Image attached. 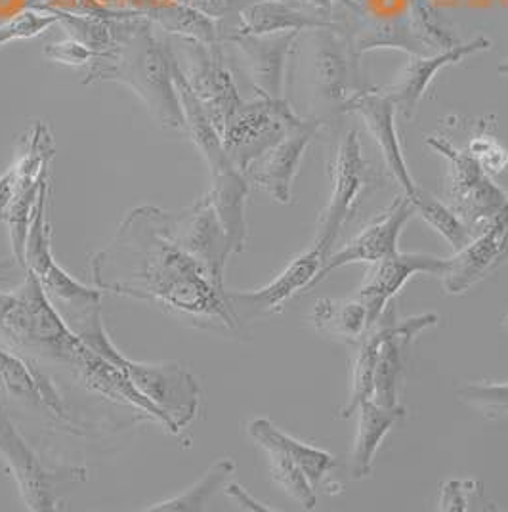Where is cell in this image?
Returning a JSON list of instances; mask_svg holds the SVG:
<instances>
[{
    "label": "cell",
    "mask_w": 508,
    "mask_h": 512,
    "mask_svg": "<svg viewBox=\"0 0 508 512\" xmlns=\"http://www.w3.org/2000/svg\"><path fill=\"white\" fill-rule=\"evenodd\" d=\"M14 184H16V176H14V169L10 167L0 176V222H6L8 218L10 203L14 197Z\"/></svg>",
    "instance_id": "ee69618b"
},
{
    "label": "cell",
    "mask_w": 508,
    "mask_h": 512,
    "mask_svg": "<svg viewBox=\"0 0 508 512\" xmlns=\"http://www.w3.org/2000/svg\"><path fill=\"white\" fill-rule=\"evenodd\" d=\"M235 470V463L230 457L218 459L209 470L201 476L199 482H195L191 488L178 493L161 503H155L148 507L149 512H199L205 511L212 497L222 490Z\"/></svg>",
    "instance_id": "1f68e13d"
},
{
    "label": "cell",
    "mask_w": 508,
    "mask_h": 512,
    "mask_svg": "<svg viewBox=\"0 0 508 512\" xmlns=\"http://www.w3.org/2000/svg\"><path fill=\"white\" fill-rule=\"evenodd\" d=\"M409 18L415 33L432 52H442L463 43L447 25L430 0H409Z\"/></svg>",
    "instance_id": "d590c367"
},
{
    "label": "cell",
    "mask_w": 508,
    "mask_h": 512,
    "mask_svg": "<svg viewBox=\"0 0 508 512\" xmlns=\"http://www.w3.org/2000/svg\"><path fill=\"white\" fill-rule=\"evenodd\" d=\"M316 86L318 92L329 102L344 104L356 90L358 58L352 54L350 43L342 31L316 29Z\"/></svg>",
    "instance_id": "cb8c5ba5"
},
{
    "label": "cell",
    "mask_w": 508,
    "mask_h": 512,
    "mask_svg": "<svg viewBox=\"0 0 508 512\" xmlns=\"http://www.w3.org/2000/svg\"><path fill=\"white\" fill-rule=\"evenodd\" d=\"M466 151L484 167L487 174H499L508 167V151L489 134L474 136Z\"/></svg>",
    "instance_id": "f35d334b"
},
{
    "label": "cell",
    "mask_w": 508,
    "mask_h": 512,
    "mask_svg": "<svg viewBox=\"0 0 508 512\" xmlns=\"http://www.w3.org/2000/svg\"><path fill=\"white\" fill-rule=\"evenodd\" d=\"M266 428L270 432V436L276 440L281 448L285 449L291 459L298 465V469L304 472V476L308 478V482L312 484L314 490H329L331 486L327 484V478L331 474V470L337 467V461L331 453H327L325 449L314 448L310 444H304L297 438L285 434L283 430L266 419Z\"/></svg>",
    "instance_id": "836d02e7"
},
{
    "label": "cell",
    "mask_w": 508,
    "mask_h": 512,
    "mask_svg": "<svg viewBox=\"0 0 508 512\" xmlns=\"http://www.w3.org/2000/svg\"><path fill=\"white\" fill-rule=\"evenodd\" d=\"M318 119H304L298 127L293 128L274 148L262 153L249 165L245 176L262 192L268 193L281 205L293 201V182L297 176L304 151L312 144L318 134Z\"/></svg>",
    "instance_id": "e0dca14e"
},
{
    "label": "cell",
    "mask_w": 508,
    "mask_h": 512,
    "mask_svg": "<svg viewBox=\"0 0 508 512\" xmlns=\"http://www.w3.org/2000/svg\"><path fill=\"white\" fill-rule=\"evenodd\" d=\"M465 509V484L459 480L447 482L442 490V511L461 512Z\"/></svg>",
    "instance_id": "7bdbcfd3"
},
{
    "label": "cell",
    "mask_w": 508,
    "mask_h": 512,
    "mask_svg": "<svg viewBox=\"0 0 508 512\" xmlns=\"http://www.w3.org/2000/svg\"><path fill=\"white\" fill-rule=\"evenodd\" d=\"M501 75H508V58H505L501 65H499V69H497Z\"/></svg>",
    "instance_id": "bcb514c9"
},
{
    "label": "cell",
    "mask_w": 508,
    "mask_h": 512,
    "mask_svg": "<svg viewBox=\"0 0 508 512\" xmlns=\"http://www.w3.org/2000/svg\"><path fill=\"white\" fill-rule=\"evenodd\" d=\"M507 239L508 199L503 209L478 230V235H472L465 249L449 258V270L444 276L445 289L459 295L478 283L503 255Z\"/></svg>",
    "instance_id": "ffe728a7"
},
{
    "label": "cell",
    "mask_w": 508,
    "mask_h": 512,
    "mask_svg": "<svg viewBox=\"0 0 508 512\" xmlns=\"http://www.w3.org/2000/svg\"><path fill=\"white\" fill-rule=\"evenodd\" d=\"M100 81L128 86L161 127L186 130L169 43L157 39L146 20H128L117 46L88 65L83 83Z\"/></svg>",
    "instance_id": "7a4b0ae2"
},
{
    "label": "cell",
    "mask_w": 508,
    "mask_h": 512,
    "mask_svg": "<svg viewBox=\"0 0 508 512\" xmlns=\"http://www.w3.org/2000/svg\"><path fill=\"white\" fill-rule=\"evenodd\" d=\"M0 383L8 390L10 396L22 400L33 407L46 409L50 417L60 423L71 425V417L65 411L62 396L54 388L52 381L46 377L41 363L27 360L20 354L4 348L0 344Z\"/></svg>",
    "instance_id": "603a6c76"
},
{
    "label": "cell",
    "mask_w": 508,
    "mask_h": 512,
    "mask_svg": "<svg viewBox=\"0 0 508 512\" xmlns=\"http://www.w3.org/2000/svg\"><path fill=\"white\" fill-rule=\"evenodd\" d=\"M413 214H415V207L411 199L407 195L396 197V201L386 209V213H382L375 222L363 228L360 234L340 249L339 253L327 256L312 287L318 285L319 281H323L327 276H331L342 266L360 264V262L375 264L382 258L398 253V239Z\"/></svg>",
    "instance_id": "9a60e30c"
},
{
    "label": "cell",
    "mask_w": 508,
    "mask_h": 512,
    "mask_svg": "<svg viewBox=\"0 0 508 512\" xmlns=\"http://www.w3.org/2000/svg\"><path fill=\"white\" fill-rule=\"evenodd\" d=\"M297 4H300L302 8L310 10V12H316L319 16H325V18H335L333 16V8L335 4L344 8V10H350V12H361V4L354 2V0H297Z\"/></svg>",
    "instance_id": "b9f144b4"
},
{
    "label": "cell",
    "mask_w": 508,
    "mask_h": 512,
    "mask_svg": "<svg viewBox=\"0 0 508 512\" xmlns=\"http://www.w3.org/2000/svg\"><path fill=\"white\" fill-rule=\"evenodd\" d=\"M457 396L486 415H508V383L466 384Z\"/></svg>",
    "instance_id": "74e56055"
},
{
    "label": "cell",
    "mask_w": 508,
    "mask_h": 512,
    "mask_svg": "<svg viewBox=\"0 0 508 512\" xmlns=\"http://www.w3.org/2000/svg\"><path fill=\"white\" fill-rule=\"evenodd\" d=\"M39 8L50 10L52 14H56L58 23L64 25L69 37L81 41L96 56L107 54L117 46L128 22V20H115V18H104V16L73 14V12H65V10L52 8V6H39Z\"/></svg>",
    "instance_id": "4dcf8cb0"
},
{
    "label": "cell",
    "mask_w": 508,
    "mask_h": 512,
    "mask_svg": "<svg viewBox=\"0 0 508 512\" xmlns=\"http://www.w3.org/2000/svg\"><path fill=\"white\" fill-rule=\"evenodd\" d=\"M411 203L415 207V213L419 214L430 228H434L438 234L442 235L455 253L465 249L470 243L474 235L472 230L466 226L465 220L459 214L445 207L440 199L419 188V192L411 199Z\"/></svg>",
    "instance_id": "e575fe53"
},
{
    "label": "cell",
    "mask_w": 508,
    "mask_h": 512,
    "mask_svg": "<svg viewBox=\"0 0 508 512\" xmlns=\"http://www.w3.org/2000/svg\"><path fill=\"white\" fill-rule=\"evenodd\" d=\"M119 367L149 404L163 413L170 434H180L195 421L201 390L195 377L180 363L132 362L123 356Z\"/></svg>",
    "instance_id": "9c48e42d"
},
{
    "label": "cell",
    "mask_w": 508,
    "mask_h": 512,
    "mask_svg": "<svg viewBox=\"0 0 508 512\" xmlns=\"http://www.w3.org/2000/svg\"><path fill=\"white\" fill-rule=\"evenodd\" d=\"M212 188L209 192L216 214L226 230L233 255L243 253L247 243V218L245 205L249 195V180L241 171L226 161L211 169Z\"/></svg>",
    "instance_id": "484cf974"
},
{
    "label": "cell",
    "mask_w": 508,
    "mask_h": 512,
    "mask_svg": "<svg viewBox=\"0 0 508 512\" xmlns=\"http://www.w3.org/2000/svg\"><path fill=\"white\" fill-rule=\"evenodd\" d=\"M163 213L144 205L125 216L109 245L90 260L94 285L146 302L195 329L245 335L226 302V287L170 239Z\"/></svg>",
    "instance_id": "6da1fadb"
},
{
    "label": "cell",
    "mask_w": 508,
    "mask_h": 512,
    "mask_svg": "<svg viewBox=\"0 0 508 512\" xmlns=\"http://www.w3.org/2000/svg\"><path fill=\"white\" fill-rule=\"evenodd\" d=\"M0 457L18 484L27 511H60L64 491L85 484V467L48 469L43 459L29 448L0 402Z\"/></svg>",
    "instance_id": "5b68a950"
},
{
    "label": "cell",
    "mask_w": 508,
    "mask_h": 512,
    "mask_svg": "<svg viewBox=\"0 0 508 512\" xmlns=\"http://www.w3.org/2000/svg\"><path fill=\"white\" fill-rule=\"evenodd\" d=\"M325 256L318 247L298 255L274 281L254 291H228L226 302L241 329L254 321L264 320L272 314L281 312L287 300L293 299L298 291L312 287L319 274Z\"/></svg>",
    "instance_id": "4fadbf2b"
},
{
    "label": "cell",
    "mask_w": 508,
    "mask_h": 512,
    "mask_svg": "<svg viewBox=\"0 0 508 512\" xmlns=\"http://www.w3.org/2000/svg\"><path fill=\"white\" fill-rule=\"evenodd\" d=\"M310 320L321 333L346 342H360L371 327L367 308L360 299L318 300Z\"/></svg>",
    "instance_id": "f546056e"
},
{
    "label": "cell",
    "mask_w": 508,
    "mask_h": 512,
    "mask_svg": "<svg viewBox=\"0 0 508 512\" xmlns=\"http://www.w3.org/2000/svg\"><path fill=\"white\" fill-rule=\"evenodd\" d=\"M56 155V144L50 128L43 121H37L29 136L23 142L22 151L14 161L12 169L16 176L14 197L6 224L10 228V243L14 260L25 270V243L29 226L35 213V205L44 184L48 182V169Z\"/></svg>",
    "instance_id": "ba28073f"
},
{
    "label": "cell",
    "mask_w": 508,
    "mask_h": 512,
    "mask_svg": "<svg viewBox=\"0 0 508 512\" xmlns=\"http://www.w3.org/2000/svg\"><path fill=\"white\" fill-rule=\"evenodd\" d=\"M174 44L180 46V56L170 50L174 62L222 136L233 111L243 104L232 71L226 64L222 44L197 43L176 37Z\"/></svg>",
    "instance_id": "52a82bcc"
},
{
    "label": "cell",
    "mask_w": 508,
    "mask_h": 512,
    "mask_svg": "<svg viewBox=\"0 0 508 512\" xmlns=\"http://www.w3.org/2000/svg\"><path fill=\"white\" fill-rule=\"evenodd\" d=\"M298 31L276 35H226L220 43L233 46L245 65L249 81L258 96L281 100L285 98V69L297 43Z\"/></svg>",
    "instance_id": "2e32d148"
},
{
    "label": "cell",
    "mask_w": 508,
    "mask_h": 512,
    "mask_svg": "<svg viewBox=\"0 0 508 512\" xmlns=\"http://www.w3.org/2000/svg\"><path fill=\"white\" fill-rule=\"evenodd\" d=\"M333 188L329 195V203L319 216L318 232L314 247L325 256L331 255V249L340 234V228L354 211L360 201L361 193L369 182V165L363 157L360 134L356 130H348L340 140L337 157L331 171Z\"/></svg>",
    "instance_id": "8fae6325"
},
{
    "label": "cell",
    "mask_w": 508,
    "mask_h": 512,
    "mask_svg": "<svg viewBox=\"0 0 508 512\" xmlns=\"http://www.w3.org/2000/svg\"><path fill=\"white\" fill-rule=\"evenodd\" d=\"M426 144L449 163V193L455 203V213L465 220L470 230H480L503 209L507 193L491 180L484 167L468 151L457 150L438 136H426Z\"/></svg>",
    "instance_id": "30bf717a"
},
{
    "label": "cell",
    "mask_w": 508,
    "mask_h": 512,
    "mask_svg": "<svg viewBox=\"0 0 508 512\" xmlns=\"http://www.w3.org/2000/svg\"><path fill=\"white\" fill-rule=\"evenodd\" d=\"M25 272H33L46 299L60 314L69 331L85 342L90 350L109 362H121L123 354L111 342L102 318V293L98 287L71 278L52 253V228L48 222V182L35 205L33 220L25 243Z\"/></svg>",
    "instance_id": "3957f363"
},
{
    "label": "cell",
    "mask_w": 508,
    "mask_h": 512,
    "mask_svg": "<svg viewBox=\"0 0 508 512\" xmlns=\"http://www.w3.org/2000/svg\"><path fill=\"white\" fill-rule=\"evenodd\" d=\"M438 323L436 314H423L403 321H384V339L373 375V402L388 409H400L403 350L421 331Z\"/></svg>",
    "instance_id": "7402d4cb"
},
{
    "label": "cell",
    "mask_w": 508,
    "mask_h": 512,
    "mask_svg": "<svg viewBox=\"0 0 508 512\" xmlns=\"http://www.w3.org/2000/svg\"><path fill=\"white\" fill-rule=\"evenodd\" d=\"M335 18H325L316 12L302 8L295 0H254L245 6L235 23L228 29H220V41L226 35H276L304 29H337Z\"/></svg>",
    "instance_id": "44dd1931"
},
{
    "label": "cell",
    "mask_w": 508,
    "mask_h": 512,
    "mask_svg": "<svg viewBox=\"0 0 508 512\" xmlns=\"http://www.w3.org/2000/svg\"><path fill=\"white\" fill-rule=\"evenodd\" d=\"M361 22L356 23L350 31H344L352 54L360 60L361 56L369 50L390 48L402 50L409 56H430L432 52L421 37L415 33L409 14H396V16H367L361 10Z\"/></svg>",
    "instance_id": "d4e9b609"
},
{
    "label": "cell",
    "mask_w": 508,
    "mask_h": 512,
    "mask_svg": "<svg viewBox=\"0 0 508 512\" xmlns=\"http://www.w3.org/2000/svg\"><path fill=\"white\" fill-rule=\"evenodd\" d=\"M449 270V258L424 255V253H394L373 264L371 272L365 276L358 299L365 304L369 314V325H375L384 316L388 302L394 299L403 285L417 276L430 274L444 278Z\"/></svg>",
    "instance_id": "ac0fdd59"
},
{
    "label": "cell",
    "mask_w": 508,
    "mask_h": 512,
    "mask_svg": "<svg viewBox=\"0 0 508 512\" xmlns=\"http://www.w3.org/2000/svg\"><path fill=\"white\" fill-rule=\"evenodd\" d=\"M491 46L493 43L489 37L478 35L468 43L457 44L455 48L442 50L430 56H411V62L405 65L402 73L382 92L394 102V106L405 119H411L417 113L424 92L444 67L459 64L478 52H486Z\"/></svg>",
    "instance_id": "d6986e66"
},
{
    "label": "cell",
    "mask_w": 508,
    "mask_h": 512,
    "mask_svg": "<svg viewBox=\"0 0 508 512\" xmlns=\"http://www.w3.org/2000/svg\"><path fill=\"white\" fill-rule=\"evenodd\" d=\"M249 434L254 442L264 449L270 465V476L281 490L285 491L291 499H295L298 505L306 511L316 509V490L304 476V472L298 469L297 463L291 459V455L277 444L270 436L266 428V419L258 417L251 421Z\"/></svg>",
    "instance_id": "83f0119b"
},
{
    "label": "cell",
    "mask_w": 508,
    "mask_h": 512,
    "mask_svg": "<svg viewBox=\"0 0 508 512\" xmlns=\"http://www.w3.org/2000/svg\"><path fill=\"white\" fill-rule=\"evenodd\" d=\"M354 2H358V4H361V2H363V0H354Z\"/></svg>",
    "instance_id": "7dc6e473"
},
{
    "label": "cell",
    "mask_w": 508,
    "mask_h": 512,
    "mask_svg": "<svg viewBox=\"0 0 508 512\" xmlns=\"http://www.w3.org/2000/svg\"><path fill=\"white\" fill-rule=\"evenodd\" d=\"M302 121L285 98L258 96L233 111L222 130V144L233 167L245 174L253 161L274 148Z\"/></svg>",
    "instance_id": "8992f818"
},
{
    "label": "cell",
    "mask_w": 508,
    "mask_h": 512,
    "mask_svg": "<svg viewBox=\"0 0 508 512\" xmlns=\"http://www.w3.org/2000/svg\"><path fill=\"white\" fill-rule=\"evenodd\" d=\"M0 344L33 362L58 363L73 373L86 352L46 299L33 272L16 291H0Z\"/></svg>",
    "instance_id": "277c9868"
},
{
    "label": "cell",
    "mask_w": 508,
    "mask_h": 512,
    "mask_svg": "<svg viewBox=\"0 0 508 512\" xmlns=\"http://www.w3.org/2000/svg\"><path fill=\"white\" fill-rule=\"evenodd\" d=\"M56 23H58V18L50 10H44L39 6H29L22 12H18L14 18H10L8 22L0 25V48L4 44L14 43V41L35 39Z\"/></svg>",
    "instance_id": "8d00e7d4"
},
{
    "label": "cell",
    "mask_w": 508,
    "mask_h": 512,
    "mask_svg": "<svg viewBox=\"0 0 508 512\" xmlns=\"http://www.w3.org/2000/svg\"><path fill=\"white\" fill-rule=\"evenodd\" d=\"M340 111L344 113H356L365 123L369 134L377 142L382 153L384 165L392 178L400 184L403 195L413 199L419 186L413 180L409 167L403 157L400 136L396 130V113L398 109L394 102L382 92V90H356L342 106Z\"/></svg>",
    "instance_id": "5bb4252c"
},
{
    "label": "cell",
    "mask_w": 508,
    "mask_h": 512,
    "mask_svg": "<svg viewBox=\"0 0 508 512\" xmlns=\"http://www.w3.org/2000/svg\"><path fill=\"white\" fill-rule=\"evenodd\" d=\"M174 2L190 6L214 22L222 23L237 18V14L254 0H174Z\"/></svg>",
    "instance_id": "60d3db41"
},
{
    "label": "cell",
    "mask_w": 508,
    "mask_h": 512,
    "mask_svg": "<svg viewBox=\"0 0 508 512\" xmlns=\"http://www.w3.org/2000/svg\"><path fill=\"white\" fill-rule=\"evenodd\" d=\"M44 56L50 62L56 64L71 65V67H81V65H90L94 62L96 54L73 37H67L64 41L50 43L44 46Z\"/></svg>",
    "instance_id": "ab89813d"
},
{
    "label": "cell",
    "mask_w": 508,
    "mask_h": 512,
    "mask_svg": "<svg viewBox=\"0 0 508 512\" xmlns=\"http://www.w3.org/2000/svg\"><path fill=\"white\" fill-rule=\"evenodd\" d=\"M163 218L170 239L197 260L218 285H224V268L233 251L209 193L184 211H165Z\"/></svg>",
    "instance_id": "7c38bea8"
},
{
    "label": "cell",
    "mask_w": 508,
    "mask_h": 512,
    "mask_svg": "<svg viewBox=\"0 0 508 512\" xmlns=\"http://www.w3.org/2000/svg\"><path fill=\"white\" fill-rule=\"evenodd\" d=\"M358 436L352 451V476L356 480H363L371 474L373 459L377 449L381 448L384 436L390 432L403 417V407L400 409H388L373 402L365 400L358 407Z\"/></svg>",
    "instance_id": "f1b7e54d"
},
{
    "label": "cell",
    "mask_w": 508,
    "mask_h": 512,
    "mask_svg": "<svg viewBox=\"0 0 508 512\" xmlns=\"http://www.w3.org/2000/svg\"><path fill=\"white\" fill-rule=\"evenodd\" d=\"M382 339H384V321L381 318L361 337L360 348L354 360L352 392H350L348 404L342 409L344 419H350L354 413H358V407L365 400H373V375H375V365L379 358Z\"/></svg>",
    "instance_id": "d6a6232c"
},
{
    "label": "cell",
    "mask_w": 508,
    "mask_h": 512,
    "mask_svg": "<svg viewBox=\"0 0 508 512\" xmlns=\"http://www.w3.org/2000/svg\"><path fill=\"white\" fill-rule=\"evenodd\" d=\"M226 493L232 497L233 501H235L237 505H241V509L256 512L276 511V509H270V507L262 505L260 501H256L254 497H251L247 491L243 490L241 486H237V484H228V486H226Z\"/></svg>",
    "instance_id": "f6af8a7d"
},
{
    "label": "cell",
    "mask_w": 508,
    "mask_h": 512,
    "mask_svg": "<svg viewBox=\"0 0 508 512\" xmlns=\"http://www.w3.org/2000/svg\"><path fill=\"white\" fill-rule=\"evenodd\" d=\"M153 27H159L170 37L188 39L197 43H220L218 23L201 12L174 0H138L134 8H128Z\"/></svg>",
    "instance_id": "4316f807"
}]
</instances>
